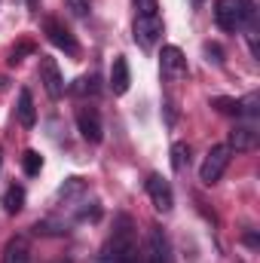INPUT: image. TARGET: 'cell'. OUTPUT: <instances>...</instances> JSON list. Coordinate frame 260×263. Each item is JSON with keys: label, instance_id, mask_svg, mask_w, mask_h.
<instances>
[{"label": "cell", "instance_id": "1", "mask_svg": "<svg viewBox=\"0 0 260 263\" xmlns=\"http://www.w3.org/2000/svg\"><path fill=\"white\" fill-rule=\"evenodd\" d=\"M98 263H138V245H135L132 220L126 217V214L117 217V230H114L107 248L101 251Z\"/></svg>", "mask_w": 260, "mask_h": 263}, {"label": "cell", "instance_id": "2", "mask_svg": "<svg viewBox=\"0 0 260 263\" xmlns=\"http://www.w3.org/2000/svg\"><path fill=\"white\" fill-rule=\"evenodd\" d=\"M230 147L227 144H217V147H211L208 150V156L202 159V168H199V181L202 184H217L220 178H224V172H227V165H230Z\"/></svg>", "mask_w": 260, "mask_h": 263}, {"label": "cell", "instance_id": "3", "mask_svg": "<svg viewBox=\"0 0 260 263\" xmlns=\"http://www.w3.org/2000/svg\"><path fill=\"white\" fill-rule=\"evenodd\" d=\"M159 37H162V18H159V12L156 15H138L135 18V43L141 49L156 46Z\"/></svg>", "mask_w": 260, "mask_h": 263}, {"label": "cell", "instance_id": "4", "mask_svg": "<svg viewBox=\"0 0 260 263\" xmlns=\"http://www.w3.org/2000/svg\"><path fill=\"white\" fill-rule=\"evenodd\" d=\"M40 83H43V89H46L49 98L59 101V98L65 95V77H62V70H59V62H55V59L40 55Z\"/></svg>", "mask_w": 260, "mask_h": 263}, {"label": "cell", "instance_id": "5", "mask_svg": "<svg viewBox=\"0 0 260 263\" xmlns=\"http://www.w3.org/2000/svg\"><path fill=\"white\" fill-rule=\"evenodd\" d=\"M147 196H150V202H153V208L162 211V214H169L172 205H175L172 184H169L162 175H150V178H147Z\"/></svg>", "mask_w": 260, "mask_h": 263}, {"label": "cell", "instance_id": "6", "mask_svg": "<svg viewBox=\"0 0 260 263\" xmlns=\"http://www.w3.org/2000/svg\"><path fill=\"white\" fill-rule=\"evenodd\" d=\"M77 129L89 144H98L104 138V126H101V117H98L95 107H80L77 110Z\"/></svg>", "mask_w": 260, "mask_h": 263}, {"label": "cell", "instance_id": "7", "mask_svg": "<svg viewBox=\"0 0 260 263\" xmlns=\"http://www.w3.org/2000/svg\"><path fill=\"white\" fill-rule=\"evenodd\" d=\"M159 67H162V77L181 80V77L187 73V59H184V52H181L178 46H162V52H159Z\"/></svg>", "mask_w": 260, "mask_h": 263}, {"label": "cell", "instance_id": "8", "mask_svg": "<svg viewBox=\"0 0 260 263\" xmlns=\"http://www.w3.org/2000/svg\"><path fill=\"white\" fill-rule=\"evenodd\" d=\"M214 18L224 31H239L242 28V6L239 0H217L214 3Z\"/></svg>", "mask_w": 260, "mask_h": 263}, {"label": "cell", "instance_id": "9", "mask_svg": "<svg viewBox=\"0 0 260 263\" xmlns=\"http://www.w3.org/2000/svg\"><path fill=\"white\" fill-rule=\"evenodd\" d=\"M46 37H49V43L52 46H59V49H65L67 55H77L80 52V46H77V40H73V34L67 31L65 25H59L55 18H46Z\"/></svg>", "mask_w": 260, "mask_h": 263}, {"label": "cell", "instance_id": "10", "mask_svg": "<svg viewBox=\"0 0 260 263\" xmlns=\"http://www.w3.org/2000/svg\"><path fill=\"white\" fill-rule=\"evenodd\" d=\"M147 263H169V242L159 227H150L147 233Z\"/></svg>", "mask_w": 260, "mask_h": 263}, {"label": "cell", "instance_id": "11", "mask_svg": "<svg viewBox=\"0 0 260 263\" xmlns=\"http://www.w3.org/2000/svg\"><path fill=\"white\" fill-rule=\"evenodd\" d=\"M129 83H132L129 62H126L123 55H117L114 65H110V92H114V95H126V92H129Z\"/></svg>", "mask_w": 260, "mask_h": 263}, {"label": "cell", "instance_id": "12", "mask_svg": "<svg viewBox=\"0 0 260 263\" xmlns=\"http://www.w3.org/2000/svg\"><path fill=\"white\" fill-rule=\"evenodd\" d=\"M230 150H254L257 147V129L254 126H236L230 132Z\"/></svg>", "mask_w": 260, "mask_h": 263}, {"label": "cell", "instance_id": "13", "mask_svg": "<svg viewBox=\"0 0 260 263\" xmlns=\"http://www.w3.org/2000/svg\"><path fill=\"white\" fill-rule=\"evenodd\" d=\"M15 117H18V123H22L25 129H31V126L37 123L34 98H31V92H28V89H22V92H18V107H15Z\"/></svg>", "mask_w": 260, "mask_h": 263}, {"label": "cell", "instance_id": "14", "mask_svg": "<svg viewBox=\"0 0 260 263\" xmlns=\"http://www.w3.org/2000/svg\"><path fill=\"white\" fill-rule=\"evenodd\" d=\"M3 263H31L28 242H25V239H12V242L3 248Z\"/></svg>", "mask_w": 260, "mask_h": 263}, {"label": "cell", "instance_id": "15", "mask_svg": "<svg viewBox=\"0 0 260 263\" xmlns=\"http://www.w3.org/2000/svg\"><path fill=\"white\" fill-rule=\"evenodd\" d=\"M3 208H6V214H18V211L25 208V190H22L18 184H12V187L6 190V196H3Z\"/></svg>", "mask_w": 260, "mask_h": 263}, {"label": "cell", "instance_id": "16", "mask_svg": "<svg viewBox=\"0 0 260 263\" xmlns=\"http://www.w3.org/2000/svg\"><path fill=\"white\" fill-rule=\"evenodd\" d=\"M187 165H190V147L184 141H175L172 144V168L175 172H184Z\"/></svg>", "mask_w": 260, "mask_h": 263}, {"label": "cell", "instance_id": "17", "mask_svg": "<svg viewBox=\"0 0 260 263\" xmlns=\"http://www.w3.org/2000/svg\"><path fill=\"white\" fill-rule=\"evenodd\" d=\"M70 92H73V95H98V92H101V86H98V77H95V73H89V77H80V80L70 86Z\"/></svg>", "mask_w": 260, "mask_h": 263}, {"label": "cell", "instance_id": "18", "mask_svg": "<svg viewBox=\"0 0 260 263\" xmlns=\"http://www.w3.org/2000/svg\"><path fill=\"white\" fill-rule=\"evenodd\" d=\"M211 107L227 117H242V98H211Z\"/></svg>", "mask_w": 260, "mask_h": 263}, {"label": "cell", "instance_id": "19", "mask_svg": "<svg viewBox=\"0 0 260 263\" xmlns=\"http://www.w3.org/2000/svg\"><path fill=\"white\" fill-rule=\"evenodd\" d=\"M22 168H25V175H40V168H43V156L37 153V150H25V156H22Z\"/></svg>", "mask_w": 260, "mask_h": 263}, {"label": "cell", "instance_id": "20", "mask_svg": "<svg viewBox=\"0 0 260 263\" xmlns=\"http://www.w3.org/2000/svg\"><path fill=\"white\" fill-rule=\"evenodd\" d=\"M80 193H86V181H83V178H77V175H73V178H67L65 184L59 187V196H62V199L80 196Z\"/></svg>", "mask_w": 260, "mask_h": 263}, {"label": "cell", "instance_id": "21", "mask_svg": "<svg viewBox=\"0 0 260 263\" xmlns=\"http://www.w3.org/2000/svg\"><path fill=\"white\" fill-rule=\"evenodd\" d=\"M65 3L77 18H86V15H89V0H65Z\"/></svg>", "mask_w": 260, "mask_h": 263}, {"label": "cell", "instance_id": "22", "mask_svg": "<svg viewBox=\"0 0 260 263\" xmlns=\"http://www.w3.org/2000/svg\"><path fill=\"white\" fill-rule=\"evenodd\" d=\"M28 52H34V46H31V43H18V46L12 49V55H9V65H18Z\"/></svg>", "mask_w": 260, "mask_h": 263}, {"label": "cell", "instance_id": "23", "mask_svg": "<svg viewBox=\"0 0 260 263\" xmlns=\"http://www.w3.org/2000/svg\"><path fill=\"white\" fill-rule=\"evenodd\" d=\"M138 3V15H156V0H135Z\"/></svg>", "mask_w": 260, "mask_h": 263}, {"label": "cell", "instance_id": "24", "mask_svg": "<svg viewBox=\"0 0 260 263\" xmlns=\"http://www.w3.org/2000/svg\"><path fill=\"white\" fill-rule=\"evenodd\" d=\"M205 55H208V62H214V65H220L224 59H220V46L217 43H205Z\"/></svg>", "mask_w": 260, "mask_h": 263}, {"label": "cell", "instance_id": "25", "mask_svg": "<svg viewBox=\"0 0 260 263\" xmlns=\"http://www.w3.org/2000/svg\"><path fill=\"white\" fill-rule=\"evenodd\" d=\"M3 86H6V77H0V89H3Z\"/></svg>", "mask_w": 260, "mask_h": 263}, {"label": "cell", "instance_id": "26", "mask_svg": "<svg viewBox=\"0 0 260 263\" xmlns=\"http://www.w3.org/2000/svg\"><path fill=\"white\" fill-rule=\"evenodd\" d=\"M0 162H3V153H0Z\"/></svg>", "mask_w": 260, "mask_h": 263}, {"label": "cell", "instance_id": "27", "mask_svg": "<svg viewBox=\"0 0 260 263\" xmlns=\"http://www.w3.org/2000/svg\"><path fill=\"white\" fill-rule=\"evenodd\" d=\"M193 3H202V0H193Z\"/></svg>", "mask_w": 260, "mask_h": 263}]
</instances>
